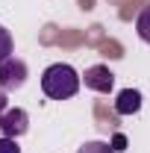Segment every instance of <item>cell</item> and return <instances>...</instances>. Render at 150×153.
<instances>
[{
	"instance_id": "cell-1",
	"label": "cell",
	"mask_w": 150,
	"mask_h": 153,
	"mask_svg": "<svg viewBox=\"0 0 150 153\" xmlns=\"http://www.w3.org/2000/svg\"><path fill=\"white\" fill-rule=\"evenodd\" d=\"M79 82H82V76L76 74L74 65L56 62L41 74V91L50 100H68V97H74L79 91Z\"/></svg>"
},
{
	"instance_id": "cell-2",
	"label": "cell",
	"mask_w": 150,
	"mask_h": 153,
	"mask_svg": "<svg viewBox=\"0 0 150 153\" xmlns=\"http://www.w3.org/2000/svg\"><path fill=\"white\" fill-rule=\"evenodd\" d=\"M27 62L18 56H9L6 62H0V88H6V91H18L24 88V82H27Z\"/></svg>"
},
{
	"instance_id": "cell-3",
	"label": "cell",
	"mask_w": 150,
	"mask_h": 153,
	"mask_svg": "<svg viewBox=\"0 0 150 153\" xmlns=\"http://www.w3.org/2000/svg\"><path fill=\"white\" fill-rule=\"evenodd\" d=\"M82 82H85V88H91V91H100V94H109L115 85V74L109 65H91L85 74H82Z\"/></svg>"
},
{
	"instance_id": "cell-4",
	"label": "cell",
	"mask_w": 150,
	"mask_h": 153,
	"mask_svg": "<svg viewBox=\"0 0 150 153\" xmlns=\"http://www.w3.org/2000/svg\"><path fill=\"white\" fill-rule=\"evenodd\" d=\"M30 130V115L24 112V109H6V112L0 115V133L9 135V138H21V135Z\"/></svg>"
},
{
	"instance_id": "cell-5",
	"label": "cell",
	"mask_w": 150,
	"mask_h": 153,
	"mask_svg": "<svg viewBox=\"0 0 150 153\" xmlns=\"http://www.w3.org/2000/svg\"><path fill=\"white\" fill-rule=\"evenodd\" d=\"M141 109V91L138 88H124L115 97V112L118 115H135Z\"/></svg>"
},
{
	"instance_id": "cell-6",
	"label": "cell",
	"mask_w": 150,
	"mask_h": 153,
	"mask_svg": "<svg viewBox=\"0 0 150 153\" xmlns=\"http://www.w3.org/2000/svg\"><path fill=\"white\" fill-rule=\"evenodd\" d=\"M135 30H138L141 41H147V44H150V6H144V9L138 12V18H135Z\"/></svg>"
},
{
	"instance_id": "cell-7",
	"label": "cell",
	"mask_w": 150,
	"mask_h": 153,
	"mask_svg": "<svg viewBox=\"0 0 150 153\" xmlns=\"http://www.w3.org/2000/svg\"><path fill=\"white\" fill-rule=\"evenodd\" d=\"M12 50H15V41H12V33H9L6 27H0V62H6V59L12 56Z\"/></svg>"
},
{
	"instance_id": "cell-8",
	"label": "cell",
	"mask_w": 150,
	"mask_h": 153,
	"mask_svg": "<svg viewBox=\"0 0 150 153\" xmlns=\"http://www.w3.org/2000/svg\"><path fill=\"white\" fill-rule=\"evenodd\" d=\"M76 153H115V147L106 144V141H85Z\"/></svg>"
},
{
	"instance_id": "cell-9",
	"label": "cell",
	"mask_w": 150,
	"mask_h": 153,
	"mask_svg": "<svg viewBox=\"0 0 150 153\" xmlns=\"http://www.w3.org/2000/svg\"><path fill=\"white\" fill-rule=\"evenodd\" d=\"M0 153H21V147H18V138L0 135Z\"/></svg>"
},
{
	"instance_id": "cell-10",
	"label": "cell",
	"mask_w": 150,
	"mask_h": 153,
	"mask_svg": "<svg viewBox=\"0 0 150 153\" xmlns=\"http://www.w3.org/2000/svg\"><path fill=\"white\" fill-rule=\"evenodd\" d=\"M112 147H115V153H118V150H127V135L118 133V135L112 138Z\"/></svg>"
},
{
	"instance_id": "cell-11",
	"label": "cell",
	"mask_w": 150,
	"mask_h": 153,
	"mask_svg": "<svg viewBox=\"0 0 150 153\" xmlns=\"http://www.w3.org/2000/svg\"><path fill=\"white\" fill-rule=\"evenodd\" d=\"M6 109H9V91H6V88H0V115L6 112Z\"/></svg>"
}]
</instances>
